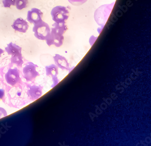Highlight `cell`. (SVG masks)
<instances>
[{"label": "cell", "instance_id": "9a60e30c", "mask_svg": "<svg viewBox=\"0 0 151 146\" xmlns=\"http://www.w3.org/2000/svg\"><path fill=\"white\" fill-rule=\"evenodd\" d=\"M2 3L5 8H10L12 6H15V0H2Z\"/></svg>", "mask_w": 151, "mask_h": 146}, {"label": "cell", "instance_id": "4fadbf2b", "mask_svg": "<svg viewBox=\"0 0 151 146\" xmlns=\"http://www.w3.org/2000/svg\"><path fill=\"white\" fill-rule=\"evenodd\" d=\"M11 60L12 64H15L19 67H22L23 63L22 53L12 55Z\"/></svg>", "mask_w": 151, "mask_h": 146}, {"label": "cell", "instance_id": "7a4b0ae2", "mask_svg": "<svg viewBox=\"0 0 151 146\" xmlns=\"http://www.w3.org/2000/svg\"><path fill=\"white\" fill-rule=\"evenodd\" d=\"M65 33L62 30L52 27L50 34L45 40L47 45L49 46L54 45L57 48L61 46L64 43V37L63 35Z\"/></svg>", "mask_w": 151, "mask_h": 146}, {"label": "cell", "instance_id": "7c38bea8", "mask_svg": "<svg viewBox=\"0 0 151 146\" xmlns=\"http://www.w3.org/2000/svg\"><path fill=\"white\" fill-rule=\"evenodd\" d=\"M46 75L47 76H51L53 78H55L58 74V67L54 64L45 67Z\"/></svg>", "mask_w": 151, "mask_h": 146}, {"label": "cell", "instance_id": "8992f818", "mask_svg": "<svg viewBox=\"0 0 151 146\" xmlns=\"http://www.w3.org/2000/svg\"><path fill=\"white\" fill-rule=\"evenodd\" d=\"M6 82L11 86H15L21 80L20 72L17 68L9 69L5 75Z\"/></svg>", "mask_w": 151, "mask_h": 146}, {"label": "cell", "instance_id": "d6986e66", "mask_svg": "<svg viewBox=\"0 0 151 146\" xmlns=\"http://www.w3.org/2000/svg\"><path fill=\"white\" fill-rule=\"evenodd\" d=\"M4 52V51L0 48V57H1V54H3Z\"/></svg>", "mask_w": 151, "mask_h": 146}, {"label": "cell", "instance_id": "277c9868", "mask_svg": "<svg viewBox=\"0 0 151 146\" xmlns=\"http://www.w3.org/2000/svg\"><path fill=\"white\" fill-rule=\"evenodd\" d=\"M33 32L35 38L40 40H45L50 33L49 26L43 20L34 24L33 27Z\"/></svg>", "mask_w": 151, "mask_h": 146}, {"label": "cell", "instance_id": "30bf717a", "mask_svg": "<svg viewBox=\"0 0 151 146\" xmlns=\"http://www.w3.org/2000/svg\"><path fill=\"white\" fill-rule=\"evenodd\" d=\"M53 59L56 65L59 68L65 70H68L69 69V63L67 60L66 59V58L64 56L56 54L55 56H53Z\"/></svg>", "mask_w": 151, "mask_h": 146}, {"label": "cell", "instance_id": "5bb4252c", "mask_svg": "<svg viewBox=\"0 0 151 146\" xmlns=\"http://www.w3.org/2000/svg\"><path fill=\"white\" fill-rule=\"evenodd\" d=\"M28 4V0H15V6L17 9L22 10L26 8Z\"/></svg>", "mask_w": 151, "mask_h": 146}, {"label": "cell", "instance_id": "2e32d148", "mask_svg": "<svg viewBox=\"0 0 151 146\" xmlns=\"http://www.w3.org/2000/svg\"><path fill=\"white\" fill-rule=\"evenodd\" d=\"M88 0H68V1L72 5L74 6H80L86 3Z\"/></svg>", "mask_w": 151, "mask_h": 146}, {"label": "cell", "instance_id": "8fae6325", "mask_svg": "<svg viewBox=\"0 0 151 146\" xmlns=\"http://www.w3.org/2000/svg\"><path fill=\"white\" fill-rule=\"evenodd\" d=\"M22 48L13 43H10L7 44L5 48V51L9 55H13L17 54L22 53Z\"/></svg>", "mask_w": 151, "mask_h": 146}, {"label": "cell", "instance_id": "ba28073f", "mask_svg": "<svg viewBox=\"0 0 151 146\" xmlns=\"http://www.w3.org/2000/svg\"><path fill=\"white\" fill-rule=\"evenodd\" d=\"M27 94L31 100L32 101L37 100L41 97L42 94V88L40 86L28 85Z\"/></svg>", "mask_w": 151, "mask_h": 146}, {"label": "cell", "instance_id": "9c48e42d", "mask_svg": "<svg viewBox=\"0 0 151 146\" xmlns=\"http://www.w3.org/2000/svg\"><path fill=\"white\" fill-rule=\"evenodd\" d=\"M12 27L17 32L26 33L28 29L29 25L26 20L22 18H18L14 21Z\"/></svg>", "mask_w": 151, "mask_h": 146}, {"label": "cell", "instance_id": "5b68a950", "mask_svg": "<svg viewBox=\"0 0 151 146\" xmlns=\"http://www.w3.org/2000/svg\"><path fill=\"white\" fill-rule=\"evenodd\" d=\"M38 67V66L37 65L34 64L33 62H29L27 63L23 68L24 78L27 82L34 81L36 77L40 76L39 73L37 71V68Z\"/></svg>", "mask_w": 151, "mask_h": 146}, {"label": "cell", "instance_id": "52a82bcc", "mask_svg": "<svg viewBox=\"0 0 151 146\" xmlns=\"http://www.w3.org/2000/svg\"><path fill=\"white\" fill-rule=\"evenodd\" d=\"M43 13L40 9L33 8L28 12L27 20L34 25L42 21Z\"/></svg>", "mask_w": 151, "mask_h": 146}, {"label": "cell", "instance_id": "6da1fadb", "mask_svg": "<svg viewBox=\"0 0 151 146\" xmlns=\"http://www.w3.org/2000/svg\"><path fill=\"white\" fill-rule=\"evenodd\" d=\"M115 2L110 4L103 5L98 8L94 12V20L102 28L104 27L114 8Z\"/></svg>", "mask_w": 151, "mask_h": 146}, {"label": "cell", "instance_id": "e0dca14e", "mask_svg": "<svg viewBox=\"0 0 151 146\" xmlns=\"http://www.w3.org/2000/svg\"><path fill=\"white\" fill-rule=\"evenodd\" d=\"M7 116V113L6 110L4 108L0 107V119L5 118Z\"/></svg>", "mask_w": 151, "mask_h": 146}, {"label": "cell", "instance_id": "ac0fdd59", "mask_svg": "<svg viewBox=\"0 0 151 146\" xmlns=\"http://www.w3.org/2000/svg\"><path fill=\"white\" fill-rule=\"evenodd\" d=\"M5 96V91L3 89H0V99H2Z\"/></svg>", "mask_w": 151, "mask_h": 146}, {"label": "cell", "instance_id": "3957f363", "mask_svg": "<svg viewBox=\"0 0 151 146\" xmlns=\"http://www.w3.org/2000/svg\"><path fill=\"white\" fill-rule=\"evenodd\" d=\"M52 20L55 22L65 23L70 16V12L66 7L61 6L55 7L51 11Z\"/></svg>", "mask_w": 151, "mask_h": 146}]
</instances>
